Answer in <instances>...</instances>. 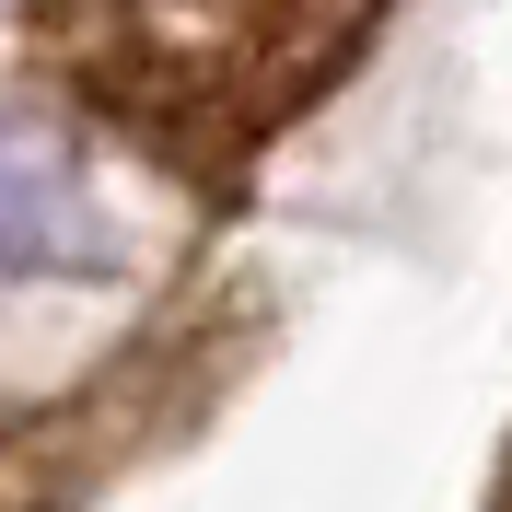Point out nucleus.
<instances>
[{
	"instance_id": "nucleus-1",
	"label": "nucleus",
	"mask_w": 512,
	"mask_h": 512,
	"mask_svg": "<svg viewBox=\"0 0 512 512\" xmlns=\"http://www.w3.org/2000/svg\"><path fill=\"white\" fill-rule=\"evenodd\" d=\"M396 0H24V59L152 175L233 210L256 163L315 117Z\"/></svg>"
},
{
	"instance_id": "nucleus-2",
	"label": "nucleus",
	"mask_w": 512,
	"mask_h": 512,
	"mask_svg": "<svg viewBox=\"0 0 512 512\" xmlns=\"http://www.w3.org/2000/svg\"><path fill=\"white\" fill-rule=\"evenodd\" d=\"M105 256H117V222L82 175V140L35 105H0V280H70Z\"/></svg>"
}]
</instances>
